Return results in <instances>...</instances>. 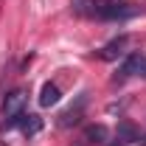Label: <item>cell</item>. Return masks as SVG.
<instances>
[{"instance_id": "8fae6325", "label": "cell", "mask_w": 146, "mask_h": 146, "mask_svg": "<svg viewBox=\"0 0 146 146\" xmlns=\"http://www.w3.org/2000/svg\"><path fill=\"white\" fill-rule=\"evenodd\" d=\"M141 146H146V138H143V141H141Z\"/></svg>"}, {"instance_id": "52a82bcc", "label": "cell", "mask_w": 146, "mask_h": 146, "mask_svg": "<svg viewBox=\"0 0 146 146\" xmlns=\"http://www.w3.org/2000/svg\"><path fill=\"white\" fill-rule=\"evenodd\" d=\"M104 0H70V9L73 14L79 17H90V20H98V9H101Z\"/></svg>"}, {"instance_id": "3957f363", "label": "cell", "mask_w": 146, "mask_h": 146, "mask_svg": "<svg viewBox=\"0 0 146 146\" xmlns=\"http://www.w3.org/2000/svg\"><path fill=\"white\" fill-rule=\"evenodd\" d=\"M127 48H129V36L121 34V36H115V39H110L104 48H98L96 56L104 59V62H115V59H121V56L127 54Z\"/></svg>"}, {"instance_id": "5b68a950", "label": "cell", "mask_w": 146, "mask_h": 146, "mask_svg": "<svg viewBox=\"0 0 146 146\" xmlns=\"http://www.w3.org/2000/svg\"><path fill=\"white\" fill-rule=\"evenodd\" d=\"M112 146H141V132L135 124L129 121H121L118 129H115V143Z\"/></svg>"}, {"instance_id": "7a4b0ae2", "label": "cell", "mask_w": 146, "mask_h": 146, "mask_svg": "<svg viewBox=\"0 0 146 146\" xmlns=\"http://www.w3.org/2000/svg\"><path fill=\"white\" fill-rule=\"evenodd\" d=\"M20 127L23 129V135H36L39 129H42V118L39 115H34V112H17V115H11V118H6V124H3V129H14Z\"/></svg>"}, {"instance_id": "8992f818", "label": "cell", "mask_w": 146, "mask_h": 146, "mask_svg": "<svg viewBox=\"0 0 146 146\" xmlns=\"http://www.w3.org/2000/svg\"><path fill=\"white\" fill-rule=\"evenodd\" d=\"M25 101H28V93H25V90H14V93H9V96L3 98V115H6V118H11V115L23 112Z\"/></svg>"}, {"instance_id": "ba28073f", "label": "cell", "mask_w": 146, "mask_h": 146, "mask_svg": "<svg viewBox=\"0 0 146 146\" xmlns=\"http://www.w3.org/2000/svg\"><path fill=\"white\" fill-rule=\"evenodd\" d=\"M84 104H87V96H79V101H76V107L65 110V112L59 115V127H62V129L73 127V124L79 121V115H82V110H84Z\"/></svg>"}, {"instance_id": "6da1fadb", "label": "cell", "mask_w": 146, "mask_h": 146, "mask_svg": "<svg viewBox=\"0 0 146 146\" xmlns=\"http://www.w3.org/2000/svg\"><path fill=\"white\" fill-rule=\"evenodd\" d=\"M141 14L138 6H124L118 0H104L101 9H98V20L101 23H121V20H132Z\"/></svg>"}, {"instance_id": "30bf717a", "label": "cell", "mask_w": 146, "mask_h": 146, "mask_svg": "<svg viewBox=\"0 0 146 146\" xmlns=\"http://www.w3.org/2000/svg\"><path fill=\"white\" fill-rule=\"evenodd\" d=\"M84 143H96V146L107 143V127H104V124H93V127H87V129H84Z\"/></svg>"}, {"instance_id": "277c9868", "label": "cell", "mask_w": 146, "mask_h": 146, "mask_svg": "<svg viewBox=\"0 0 146 146\" xmlns=\"http://www.w3.org/2000/svg\"><path fill=\"white\" fill-rule=\"evenodd\" d=\"M129 76H141V79H146V56H141V54H129L127 62L121 65L118 76H115V82H124V79H129Z\"/></svg>"}, {"instance_id": "9c48e42d", "label": "cell", "mask_w": 146, "mask_h": 146, "mask_svg": "<svg viewBox=\"0 0 146 146\" xmlns=\"http://www.w3.org/2000/svg\"><path fill=\"white\" fill-rule=\"evenodd\" d=\"M59 98H62L59 87H56L54 82H45L42 84V93H39V104L42 107H54V104H59Z\"/></svg>"}]
</instances>
